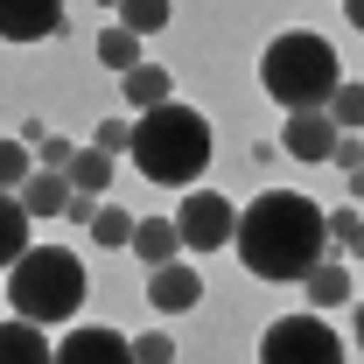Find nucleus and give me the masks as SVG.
I'll return each mask as SVG.
<instances>
[{
    "instance_id": "1",
    "label": "nucleus",
    "mask_w": 364,
    "mask_h": 364,
    "mask_svg": "<svg viewBox=\"0 0 364 364\" xmlns=\"http://www.w3.org/2000/svg\"><path fill=\"white\" fill-rule=\"evenodd\" d=\"M231 245H238V259H245L252 280L280 287V280H301L329 252V218H322L316 196H301V189H267V196H252L238 210Z\"/></svg>"
},
{
    "instance_id": "2",
    "label": "nucleus",
    "mask_w": 364,
    "mask_h": 364,
    "mask_svg": "<svg viewBox=\"0 0 364 364\" xmlns=\"http://www.w3.org/2000/svg\"><path fill=\"white\" fill-rule=\"evenodd\" d=\"M134 168L161 189H189V182L210 168V119L182 98H161L134 119Z\"/></svg>"
},
{
    "instance_id": "3",
    "label": "nucleus",
    "mask_w": 364,
    "mask_h": 364,
    "mask_svg": "<svg viewBox=\"0 0 364 364\" xmlns=\"http://www.w3.org/2000/svg\"><path fill=\"white\" fill-rule=\"evenodd\" d=\"M259 85L280 112H322L329 91L343 85V63H336V43L316 36V28H280L259 56Z\"/></svg>"
},
{
    "instance_id": "4",
    "label": "nucleus",
    "mask_w": 364,
    "mask_h": 364,
    "mask_svg": "<svg viewBox=\"0 0 364 364\" xmlns=\"http://www.w3.org/2000/svg\"><path fill=\"white\" fill-rule=\"evenodd\" d=\"M85 259L70 245H28L14 267H7V309L36 329H56L85 309Z\"/></svg>"
},
{
    "instance_id": "5",
    "label": "nucleus",
    "mask_w": 364,
    "mask_h": 364,
    "mask_svg": "<svg viewBox=\"0 0 364 364\" xmlns=\"http://www.w3.org/2000/svg\"><path fill=\"white\" fill-rule=\"evenodd\" d=\"M259 364H350V350H343V336L322 322V309H309V316L267 322V336H259Z\"/></svg>"
},
{
    "instance_id": "6",
    "label": "nucleus",
    "mask_w": 364,
    "mask_h": 364,
    "mask_svg": "<svg viewBox=\"0 0 364 364\" xmlns=\"http://www.w3.org/2000/svg\"><path fill=\"white\" fill-rule=\"evenodd\" d=\"M231 225H238V210H231L218 189H189L182 210H176V231H182L189 252H225V245H231Z\"/></svg>"
},
{
    "instance_id": "7",
    "label": "nucleus",
    "mask_w": 364,
    "mask_h": 364,
    "mask_svg": "<svg viewBox=\"0 0 364 364\" xmlns=\"http://www.w3.org/2000/svg\"><path fill=\"white\" fill-rule=\"evenodd\" d=\"M56 364H134V336L105 329V322H85L56 343Z\"/></svg>"
},
{
    "instance_id": "8",
    "label": "nucleus",
    "mask_w": 364,
    "mask_h": 364,
    "mask_svg": "<svg viewBox=\"0 0 364 364\" xmlns=\"http://www.w3.org/2000/svg\"><path fill=\"white\" fill-rule=\"evenodd\" d=\"M63 36V0H0V43H49Z\"/></svg>"
},
{
    "instance_id": "9",
    "label": "nucleus",
    "mask_w": 364,
    "mask_h": 364,
    "mask_svg": "<svg viewBox=\"0 0 364 364\" xmlns=\"http://www.w3.org/2000/svg\"><path fill=\"white\" fill-rule=\"evenodd\" d=\"M196 301H203V273L196 267H176V259L168 267H147V309L154 316H189Z\"/></svg>"
},
{
    "instance_id": "10",
    "label": "nucleus",
    "mask_w": 364,
    "mask_h": 364,
    "mask_svg": "<svg viewBox=\"0 0 364 364\" xmlns=\"http://www.w3.org/2000/svg\"><path fill=\"white\" fill-rule=\"evenodd\" d=\"M280 147H287L294 161H329V147H336V119H329V112H287Z\"/></svg>"
},
{
    "instance_id": "11",
    "label": "nucleus",
    "mask_w": 364,
    "mask_h": 364,
    "mask_svg": "<svg viewBox=\"0 0 364 364\" xmlns=\"http://www.w3.org/2000/svg\"><path fill=\"white\" fill-rule=\"evenodd\" d=\"M14 196H21V210H28L36 225H49V218L70 210V176H63V168H28V182H21Z\"/></svg>"
},
{
    "instance_id": "12",
    "label": "nucleus",
    "mask_w": 364,
    "mask_h": 364,
    "mask_svg": "<svg viewBox=\"0 0 364 364\" xmlns=\"http://www.w3.org/2000/svg\"><path fill=\"white\" fill-rule=\"evenodd\" d=\"M301 287H309V309H343L358 280H350V267H343V259H329V252H322L316 267L301 273Z\"/></svg>"
},
{
    "instance_id": "13",
    "label": "nucleus",
    "mask_w": 364,
    "mask_h": 364,
    "mask_svg": "<svg viewBox=\"0 0 364 364\" xmlns=\"http://www.w3.org/2000/svg\"><path fill=\"white\" fill-rule=\"evenodd\" d=\"M0 364H56V350H49V336L36 329V322L7 316L0 322Z\"/></svg>"
},
{
    "instance_id": "14",
    "label": "nucleus",
    "mask_w": 364,
    "mask_h": 364,
    "mask_svg": "<svg viewBox=\"0 0 364 364\" xmlns=\"http://www.w3.org/2000/svg\"><path fill=\"white\" fill-rule=\"evenodd\" d=\"M134 252L147 259V267H168L182 252V231H176V218H134Z\"/></svg>"
},
{
    "instance_id": "15",
    "label": "nucleus",
    "mask_w": 364,
    "mask_h": 364,
    "mask_svg": "<svg viewBox=\"0 0 364 364\" xmlns=\"http://www.w3.org/2000/svg\"><path fill=\"white\" fill-rule=\"evenodd\" d=\"M28 231H36V218L21 210V196H14V189H0V273L28 252Z\"/></svg>"
},
{
    "instance_id": "16",
    "label": "nucleus",
    "mask_w": 364,
    "mask_h": 364,
    "mask_svg": "<svg viewBox=\"0 0 364 364\" xmlns=\"http://www.w3.org/2000/svg\"><path fill=\"white\" fill-rule=\"evenodd\" d=\"M63 176H70V189H85V196H105V189H112V154H98V147L85 140V147L70 154Z\"/></svg>"
},
{
    "instance_id": "17",
    "label": "nucleus",
    "mask_w": 364,
    "mask_h": 364,
    "mask_svg": "<svg viewBox=\"0 0 364 364\" xmlns=\"http://www.w3.org/2000/svg\"><path fill=\"white\" fill-rule=\"evenodd\" d=\"M85 231H91V245H105V252H119V245H134V210H119V203H98Z\"/></svg>"
},
{
    "instance_id": "18",
    "label": "nucleus",
    "mask_w": 364,
    "mask_h": 364,
    "mask_svg": "<svg viewBox=\"0 0 364 364\" xmlns=\"http://www.w3.org/2000/svg\"><path fill=\"white\" fill-rule=\"evenodd\" d=\"M161 98H176V91H168V70H161V63H134V70H127V105L147 112V105H161Z\"/></svg>"
},
{
    "instance_id": "19",
    "label": "nucleus",
    "mask_w": 364,
    "mask_h": 364,
    "mask_svg": "<svg viewBox=\"0 0 364 364\" xmlns=\"http://www.w3.org/2000/svg\"><path fill=\"white\" fill-rule=\"evenodd\" d=\"M168 14H176V0H119V28H134V36H161Z\"/></svg>"
},
{
    "instance_id": "20",
    "label": "nucleus",
    "mask_w": 364,
    "mask_h": 364,
    "mask_svg": "<svg viewBox=\"0 0 364 364\" xmlns=\"http://www.w3.org/2000/svg\"><path fill=\"white\" fill-rule=\"evenodd\" d=\"M98 63L127 77V70H134V63H140V36H134V28H119V21H112V28L98 36Z\"/></svg>"
},
{
    "instance_id": "21",
    "label": "nucleus",
    "mask_w": 364,
    "mask_h": 364,
    "mask_svg": "<svg viewBox=\"0 0 364 364\" xmlns=\"http://www.w3.org/2000/svg\"><path fill=\"white\" fill-rule=\"evenodd\" d=\"M322 112L336 119V134H358V127H364V85H350V77H343V85L329 91V105H322Z\"/></svg>"
},
{
    "instance_id": "22",
    "label": "nucleus",
    "mask_w": 364,
    "mask_h": 364,
    "mask_svg": "<svg viewBox=\"0 0 364 364\" xmlns=\"http://www.w3.org/2000/svg\"><path fill=\"white\" fill-rule=\"evenodd\" d=\"M28 168H36V147L14 134V140H0V189H21L28 182Z\"/></svg>"
},
{
    "instance_id": "23",
    "label": "nucleus",
    "mask_w": 364,
    "mask_h": 364,
    "mask_svg": "<svg viewBox=\"0 0 364 364\" xmlns=\"http://www.w3.org/2000/svg\"><path fill=\"white\" fill-rule=\"evenodd\" d=\"M322 218H329V245L364 252V210H322Z\"/></svg>"
},
{
    "instance_id": "24",
    "label": "nucleus",
    "mask_w": 364,
    "mask_h": 364,
    "mask_svg": "<svg viewBox=\"0 0 364 364\" xmlns=\"http://www.w3.org/2000/svg\"><path fill=\"white\" fill-rule=\"evenodd\" d=\"M91 147H98V154H112V161H119V154H127V147H134V119H98V134H91Z\"/></svg>"
},
{
    "instance_id": "25",
    "label": "nucleus",
    "mask_w": 364,
    "mask_h": 364,
    "mask_svg": "<svg viewBox=\"0 0 364 364\" xmlns=\"http://www.w3.org/2000/svg\"><path fill=\"white\" fill-rule=\"evenodd\" d=\"M134 364H176V336H134Z\"/></svg>"
},
{
    "instance_id": "26",
    "label": "nucleus",
    "mask_w": 364,
    "mask_h": 364,
    "mask_svg": "<svg viewBox=\"0 0 364 364\" xmlns=\"http://www.w3.org/2000/svg\"><path fill=\"white\" fill-rule=\"evenodd\" d=\"M70 154H77V147H70V140H63V134H56V140H36V168H70Z\"/></svg>"
},
{
    "instance_id": "27",
    "label": "nucleus",
    "mask_w": 364,
    "mask_h": 364,
    "mask_svg": "<svg viewBox=\"0 0 364 364\" xmlns=\"http://www.w3.org/2000/svg\"><path fill=\"white\" fill-rule=\"evenodd\" d=\"M329 161L350 176V168H364V147H358V134H336V147H329Z\"/></svg>"
},
{
    "instance_id": "28",
    "label": "nucleus",
    "mask_w": 364,
    "mask_h": 364,
    "mask_svg": "<svg viewBox=\"0 0 364 364\" xmlns=\"http://www.w3.org/2000/svg\"><path fill=\"white\" fill-rule=\"evenodd\" d=\"M350 336H358V350H364V301L350 309Z\"/></svg>"
},
{
    "instance_id": "29",
    "label": "nucleus",
    "mask_w": 364,
    "mask_h": 364,
    "mask_svg": "<svg viewBox=\"0 0 364 364\" xmlns=\"http://www.w3.org/2000/svg\"><path fill=\"white\" fill-rule=\"evenodd\" d=\"M343 14H350V28H364V0H343Z\"/></svg>"
},
{
    "instance_id": "30",
    "label": "nucleus",
    "mask_w": 364,
    "mask_h": 364,
    "mask_svg": "<svg viewBox=\"0 0 364 364\" xmlns=\"http://www.w3.org/2000/svg\"><path fill=\"white\" fill-rule=\"evenodd\" d=\"M105 7H119V0H105Z\"/></svg>"
}]
</instances>
